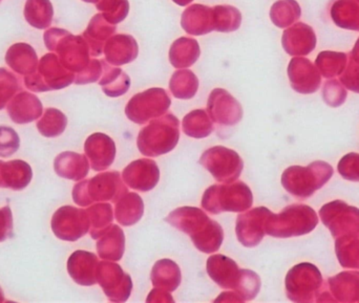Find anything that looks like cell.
I'll use <instances>...</instances> for the list:
<instances>
[{
	"instance_id": "obj_1",
	"label": "cell",
	"mask_w": 359,
	"mask_h": 303,
	"mask_svg": "<svg viewBox=\"0 0 359 303\" xmlns=\"http://www.w3.org/2000/svg\"><path fill=\"white\" fill-rule=\"evenodd\" d=\"M166 222L189 235L196 249L203 253H215L224 241L219 223L210 220L204 211L194 207H182L172 211Z\"/></svg>"
},
{
	"instance_id": "obj_2",
	"label": "cell",
	"mask_w": 359,
	"mask_h": 303,
	"mask_svg": "<svg viewBox=\"0 0 359 303\" xmlns=\"http://www.w3.org/2000/svg\"><path fill=\"white\" fill-rule=\"evenodd\" d=\"M252 192L245 183H227L209 187L203 195L202 207L212 214L243 212L252 206Z\"/></svg>"
},
{
	"instance_id": "obj_3",
	"label": "cell",
	"mask_w": 359,
	"mask_h": 303,
	"mask_svg": "<svg viewBox=\"0 0 359 303\" xmlns=\"http://www.w3.org/2000/svg\"><path fill=\"white\" fill-rule=\"evenodd\" d=\"M179 138L178 120L170 115L143 128L137 139V145L143 155L156 157L175 149Z\"/></svg>"
},
{
	"instance_id": "obj_4",
	"label": "cell",
	"mask_w": 359,
	"mask_h": 303,
	"mask_svg": "<svg viewBox=\"0 0 359 303\" xmlns=\"http://www.w3.org/2000/svg\"><path fill=\"white\" fill-rule=\"evenodd\" d=\"M128 188L121 181L119 172H105L92 180L78 184L74 189V199L78 205L88 206L92 203H116L121 199Z\"/></svg>"
},
{
	"instance_id": "obj_5",
	"label": "cell",
	"mask_w": 359,
	"mask_h": 303,
	"mask_svg": "<svg viewBox=\"0 0 359 303\" xmlns=\"http://www.w3.org/2000/svg\"><path fill=\"white\" fill-rule=\"evenodd\" d=\"M200 164L221 183H232L241 176L244 167L240 155L226 147L217 146L203 153Z\"/></svg>"
},
{
	"instance_id": "obj_6",
	"label": "cell",
	"mask_w": 359,
	"mask_h": 303,
	"mask_svg": "<svg viewBox=\"0 0 359 303\" xmlns=\"http://www.w3.org/2000/svg\"><path fill=\"white\" fill-rule=\"evenodd\" d=\"M97 281L111 302H126L132 293V279L115 262H99Z\"/></svg>"
},
{
	"instance_id": "obj_7",
	"label": "cell",
	"mask_w": 359,
	"mask_h": 303,
	"mask_svg": "<svg viewBox=\"0 0 359 303\" xmlns=\"http://www.w3.org/2000/svg\"><path fill=\"white\" fill-rule=\"evenodd\" d=\"M122 178L130 188L147 192L157 186L160 170L153 160H137L123 170Z\"/></svg>"
},
{
	"instance_id": "obj_8",
	"label": "cell",
	"mask_w": 359,
	"mask_h": 303,
	"mask_svg": "<svg viewBox=\"0 0 359 303\" xmlns=\"http://www.w3.org/2000/svg\"><path fill=\"white\" fill-rule=\"evenodd\" d=\"M269 214V210L261 207L238 216L236 235H238V241L244 247H255L261 243L264 237V223H265L266 216Z\"/></svg>"
},
{
	"instance_id": "obj_9",
	"label": "cell",
	"mask_w": 359,
	"mask_h": 303,
	"mask_svg": "<svg viewBox=\"0 0 359 303\" xmlns=\"http://www.w3.org/2000/svg\"><path fill=\"white\" fill-rule=\"evenodd\" d=\"M207 273L223 289L236 290L242 276V269H238L231 258L217 254L207 260Z\"/></svg>"
},
{
	"instance_id": "obj_10",
	"label": "cell",
	"mask_w": 359,
	"mask_h": 303,
	"mask_svg": "<svg viewBox=\"0 0 359 303\" xmlns=\"http://www.w3.org/2000/svg\"><path fill=\"white\" fill-rule=\"evenodd\" d=\"M86 153L96 171L107 169L116 157L115 142L107 134H94L86 140Z\"/></svg>"
},
{
	"instance_id": "obj_11",
	"label": "cell",
	"mask_w": 359,
	"mask_h": 303,
	"mask_svg": "<svg viewBox=\"0 0 359 303\" xmlns=\"http://www.w3.org/2000/svg\"><path fill=\"white\" fill-rule=\"evenodd\" d=\"M99 260L90 252L77 251L69 260V272L76 283L93 286L97 283Z\"/></svg>"
},
{
	"instance_id": "obj_12",
	"label": "cell",
	"mask_w": 359,
	"mask_h": 303,
	"mask_svg": "<svg viewBox=\"0 0 359 303\" xmlns=\"http://www.w3.org/2000/svg\"><path fill=\"white\" fill-rule=\"evenodd\" d=\"M97 244L99 256L109 262H118L123 258L126 250V237L123 230L117 225H111Z\"/></svg>"
},
{
	"instance_id": "obj_13",
	"label": "cell",
	"mask_w": 359,
	"mask_h": 303,
	"mask_svg": "<svg viewBox=\"0 0 359 303\" xmlns=\"http://www.w3.org/2000/svg\"><path fill=\"white\" fill-rule=\"evenodd\" d=\"M144 212V204L137 193H126L116 202V220L122 226H133L137 224Z\"/></svg>"
},
{
	"instance_id": "obj_14",
	"label": "cell",
	"mask_w": 359,
	"mask_h": 303,
	"mask_svg": "<svg viewBox=\"0 0 359 303\" xmlns=\"http://www.w3.org/2000/svg\"><path fill=\"white\" fill-rule=\"evenodd\" d=\"M151 283L156 289L176 291L181 283V271L178 265L170 260H159L151 271Z\"/></svg>"
},
{
	"instance_id": "obj_15",
	"label": "cell",
	"mask_w": 359,
	"mask_h": 303,
	"mask_svg": "<svg viewBox=\"0 0 359 303\" xmlns=\"http://www.w3.org/2000/svg\"><path fill=\"white\" fill-rule=\"evenodd\" d=\"M25 15L27 22L34 27L46 29L52 21V4L48 0H27Z\"/></svg>"
},
{
	"instance_id": "obj_16",
	"label": "cell",
	"mask_w": 359,
	"mask_h": 303,
	"mask_svg": "<svg viewBox=\"0 0 359 303\" xmlns=\"http://www.w3.org/2000/svg\"><path fill=\"white\" fill-rule=\"evenodd\" d=\"M90 222L92 223L90 234L94 239H99L113 223V207L111 204L98 203L88 210Z\"/></svg>"
},
{
	"instance_id": "obj_17",
	"label": "cell",
	"mask_w": 359,
	"mask_h": 303,
	"mask_svg": "<svg viewBox=\"0 0 359 303\" xmlns=\"http://www.w3.org/2000/svg\"><path fill=\"white\" fill-rule=\"evenodd\" d=\"M212 129V124L202 113H190L183 122L184 132L191 138H206Z\"/></svg>"
},
{
	"instance_id": "obj_18",
	"label": "cell",
	"mask_w": 359,
	"mask_h": 303,
	"mask_svg": "<svg viewBox=\"0 0 359 303\" xmlns=\"http://www.w3.org/2000/svg\"><path fill=\"white\" fill-rule=\"evenodd\" d=\"M259 286H261V281L255 273L242 269V276L238 287L234 290V293L240 298L241 302L252 300L259 293Z\"/></svg>"
},
{
	"instance_id": "obj_19",
	"label": "cell",
	"mask_w": 359,
	"mask_h": 303,
	"mask_svg": "<svg viewBox=\"0 0 359 303\" xmlns=\"http://www.w3.org/2000/svg\"><path fill=\"white\" fill-rule=\"evenodd\" d=\"M36 60H37V56H36L35 50L27 44H15L6 52V63L14 61L15 64L11 65V66L14 67L15 71L19 66L27 67L29 65L34 66Z\"/></svg>"
},
{
	"instance_id": "obj_20",
	"label": "cell",
	"mask_w": 359,
	"mask_h": 303,
	"mask_svg": "<svg viewBox=\"0 0 359 303\" xmlns=\"http://www.w3.org/2000/svg\"><path fill=\"white\" fill-rule=\"evenodd\" d=\"M147 302H174L172 296L170 295L168 292L164 291V290L161 289H155L149 293V298H147Z\"/></svg>"
}]
</instances>
